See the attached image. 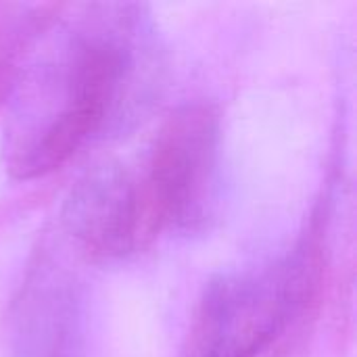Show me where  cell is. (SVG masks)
<instances>
[{"label":"cell","instance_id":"cell-1","mask_svg":"<svg viewBox=\"0 0 357 357\" xmlns=\"http://www.w3.org/2000/svg\"><path fill=\"white\" fill-rule=\"evenodd\" d=\"M128 10L77 6L29 29L8 77L4 163L15 178L59 169L121 115L140 65V19Z\"/></svg>","mask_w":357,"mask_h":357},{"label":"cell","instance_id":"cell-2","mask_svg":"<svg viewBox=\"0 0 357 357\" xmlns=\"http://www.w3.org/2000/svg\"><path fill=\"white\" fill-rule=\"evenodd\" d=\"M314 282L312 247L261 272L213 278L195 307L180 357H259L301 312Z\"/></svg>","mask_w":357,"mask_h":357},{"label":"cell","instance_id":"cell-3","mask_svg":"<svg viewBox=\"0 0 357 357\" xmlns=\"http://www.w3.org/2000/svg\"><path fill=\"white\" fill-rule=\"evenodd\" d=\"M220 117L211 105L188 102L159 128L140 174L163 230H197L218 192Z\"/></svg>","mask_w":357,"mask_h":357},{"label":"cell","instance_id":"cell-4","mask_svg":"<svg viewBox=\"0 0 357 357\" xmlns=\"http://www.w3.org/2000/svg\"><path fill=\"white\" fill-rule=\"evenodd\" d=\"M63 226L94 259H119L146 247L159 232L140 167L109 161L88 169L63 203Z\"/></svg>","mask_w":357,"mask_h":357}]
</instances>
